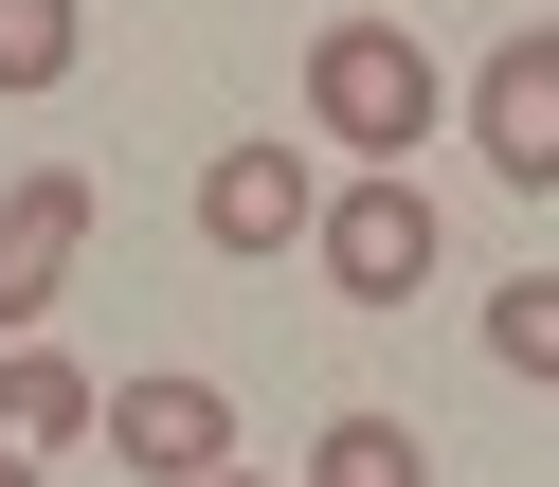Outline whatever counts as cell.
Wrapping results in <instances>:
<instances>
[{
	"mask_svg": "<svg viewBox=\"0 0 559 487\" xmlns=\"http://www.w3.org/2000/svg\"><path fill=\"white\" fill-rule=\"evenodd\" d=\"M469 145H487V181L559 199V19H542V37H506V55L469 73Z\"/></svg>",
	"mask_w": 559,
	"mask_h": 487,
	"instance_id": "5",
	"label": "cell"
},
{
	"mask_svg": "<svg viewBox=\"0 0 559 487\" xmlns=\"http://www.w3.org/2000/svg\"><path fill=\"white\" fill-rule=\"evenodd\" d=\"M307 217H325V163L307 145H217L199 163V235L217 253H307Z\"/></svg>",
	"mask_w": 559,
	"mask_h": 487,
	"instance_id": "6",
	"label": "cell"
},
{
	"mask_svg": "<svg viewBox=\"0 0 559 487\" xmlns=\"http://www.w3.org/2000/svg\"><path fill=\"white\" fill-rule=\"evenodd\" d=\"M91 433H109L145 487H199V470H235V397H217V379H181V361H163V379H109V415H91Z\"/></svg>",
	"mask_w": 559,
	"mask_h": 487,
	"instance_id": "4",
	"label": "cell"
},
{
	"mask_svg": "<svg viewBox=\"0 0 559 487\" xmlns=\"http://www.w3.org/2000/svg\"><path fill=\"white\" fill-rule=\"evenodd\" d=\"M199 487H271V470H199Z\"/></svg>",
	"mask_w": 559,
	"mask_h": 487,
	"instance_id": "11",
	"label": "cell"
},
{
	"mask_svg": "<svg viewBox=\"0 0 559 487\" xmlns=\"http://www.w3.org/2000/svg\"><path fill=\"white\" fill-rule=\"evenodd\" d=\"M91 415H109V379H91L73 343H37V325L0 343V451H73Z\"/></svg>",
	"mask_w": 559,
	"mask_h": 487,
	"instance_id": "7",
	"label": "cell"
},
{
	"mask_svg": "<svg viewBox=\"0 0 559 487\" xmlns=\"http://www.w3.org/2000/svg\"><path fill=\"white\" fill-rule=\"evenodd\" d=\"M73 37H91L73 0H0V91H55V73H73Z\"/></svg>",
	"mask_w": 559,
	"mask_h": 487,
	"instance_id": "10",
	"label": "cell"
},
{
	"mask_svg": "<svg viewBox=\"0 0 559 487\" xmlns=\"http://www.w3.org/2000/svg\"><path fill=\"white\" fill-rule=\"evenodd\" d=\"M73 253H91V163H19V181H0V343L55 325Z\"/></svg>",
	"mask_w": 559,
	"mask_h": 487,
	"instance_id": "3",
	"label": "cell"
},
{
	"mask_svg": "<svg viewBox=\"0 0 559 487\" xmlns=\"http://www.w3.org/2000/svg\"><path fill=\"white\" fill-rule=\"evenodd\" d=\"M487 361H506V379H559V271H506V289H487Z\"/></svg>",
	"mask_w": 559,
	"mask_h": 487,
	"instance_id": "9",
	"label": "cell"
},
{
	"mask_svg": "<svg viewBox=\"0 0 559 487\" xmlns=\"http://www.w3.org/2000/svg\"><path fill=\"white\" fill-rule=\"evenodd\" d=\"M433 55L397 37V19H325V37H307V127H325L343 163H415L433 145Z\"/></svg>",
	"mask_w": 559,
	"mask_h": 487,
	"instance_id": "1",
	"label": "cell"
},
{
	"mask_svg": "<svg viewBox=\"0 0 559 487\" xmlns=\"http://www.w3.org/2000/svg\"><path fill=\"white\" fill-rule=\"evenodd\" d=\"M0 487H37V451H19V470H0Z\"/></svg>",
	"mask_w": 559,
	"mask_h": 487,
	"instance_id": "12",
	"label": "cell"
},
{
	"mask_svg": "<svg viewBox=\"0 0 559 487\" xmlns=\"http://www.w3.org/2000/svg\"><path fill=\"white\" fill-rule=\"evenodd\" d=\"M307 487H433V451H415V415H325V433H307Z\"/></svg>",
	"mask_w": 559,
	"mask_h": 487,
	"instance_id": "8",
	"label": "cell"
},
{
	"mask_svg": "<svg viewBox=\"0 0 559 487\" xmlns=\"http://www.w3.org/2000/svg\"><path fill=\"white\" fill-rule=\"evenodd\" d=\"M307 253H325V289H343V307H415V289L451 271V217L415 199V163H361V181H325Z\"/></svg>",
	"mask_w": 559,
	"mask_h": 487,
	"instance_id": "2",
	"label": "cell"
}]
</instances>
